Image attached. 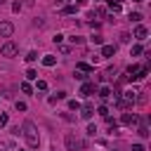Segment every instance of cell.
Segmentation results:
<instances>
[{"instance_id": "obj_17", "label": "cell", "mask_w": 151, "mask_h": 151, "mask_svg": "<svg viewBox=\"0 0 151 151\" xmlns=\"http://www.w3.org/2000/svg\"><path fill=\"white\" fill-rule=\"evenodd\" d=\"M35 59H38V52H33V50H31V52L26 54V61H35Z\"/></svg>"}, {"instance_id": "obj_23", "label": "cell", "mask_w": 151, "mask_h": 151, "mask_svg": "<svg viewBox=\"0 0 151 151\" xmlns=\"http://www.w3.org/2000/svg\"><path fill=\"white\" fill-rule=\"evenodd\" d=\"M130 52H132V54H142V52H144V50H142V45H134V47H132V50H130Z\"/></svg>"}, {"instance_id": "obj_22", "label": "cell", "mask_w": 151, "mask_h": 151, "mask_svg": "<svg viewBox=\"0 0 151 151\" xmlns=\"http://www.w3.org/2000/svg\"><path fill=\"white\" fill-rule=\"evenodd\" d=\"M97 113H99V116H104V118H106V116H109V109H106V106H99V109H97Z\"/></svg>"}, {"instance_id": "obj_28", "label": "cell", "mask_w": 151, "mask_h": 151, "mask_svg": "<svg viewBox=\"0 0 151 151\" xmlns=\"http://www.w3.org/2000/svg\"><path fill=\"white\" fill-rule=\"evenodd\" d=\"M132 151H144V146H142V144H134V146H132Z\"/></svg>"}, {"instance_id": "obj_29", "label": "cell", "mask_w": 151, "mask_h": 151, "mask_svg": "<svg viewBox=\"0 0 151 151\" xmlns=\"http://www.w3.org/2000/svg\"><path fill=\"white\" fill-rule=\"evenodd\" d=\"M109 2H116V5H120V2H123V0H109Z\"/></svg>"}, {"instance_id": "obj_24", "label": "cell", "mask_w": 151, "mask_h": 151, "mask_svg": "<svg viewBox=\"0 0 151 151\" xmlns=\"http://www.w3.org/2000/svg\"><path fill=\"white\" fill-rule=\"evenodd\" d=\"M71 42H73V45H80V42H83V38H80V35H73V38H71Z\"/></svg>"}, {"instance_id": "obj_9", "label": "cell", "mask_w": 151, "mask_h": 151, "mask_svg": "<svg viewBox=\"0 0 151 151\" xmlns=\"http://www.w3.org/2000/svg\"><path fill=\"white\" fill-rule=\"evenodd\" d=\"M146 33H149V31H146V26H137V28H134V38H139V40H144V38H146Z\"/></svg>"}, {"instance_id": "obj_8", "label": "cell", "mask_w": 151, "mask_h": 151, "mask_svg": "<svg viewBox=\"0 0 151 151\" xmlns=\"http://www.w3.org/2000/svg\"><path fill=\"white\" fill-rule=\"evenodd\" d=\"M116 54V45H104L101 47V57H113Z\"/></svg>"}, {"instance_id": "obj_3", "label": "cell", "mask_w": 151, "mask_h": 151, "mask_svg": "<svg viewBox=\"0 0 151 151\" xmlns=\"http://www.w3.org/2000/svg\"><path fill=\"white\" fill-rule=\"evenodd\" d=\"M17 50H19V47H17V42H5V45H2V50H0V54H2V57H14V54H17Z\"/></svg>"}, {"instance_id": "obj_31", "label": "cell", "mask_w": 151, "mask_h": 151, "mask_svg": "<svg viewBox=\"0 0 151 151\" xmlns=\"http://www.w3.org/2000/svg\"><path fill=\"white\" fill-rule=\"evenodd\" d=\"M5 2H7V0H0V5H5Z\"/></svg>"}, {"instance_id": "obj_18", "label": "cell", "mask_w": 151, "mask_h": 151, "mask_svg": "<svg viewBox=\"0 0 151 151\" xmlns=\"http://www.w3.org/2000/svg\"><path fill=\"white\" fill-rule=\"evenodd\" d=\"M26 78H28V80H35V78H38V73H35L33 68H28V71H26Z\"/></svg>"}, {"instance_id": "obj_27", "label": "cell", "mask_w": 151, "mask_h": 151, "mask_svg": "<svg viewBox=\"0 0 151 151\" xmlns=\"http://www.w3.org/2000/svg\"><path fill=\"white\" fill-rule=\"evenodd\" d=\"M17 111H26V104L24 101H17Z\"/></svg>"}, {"instance_id": "obj_26", "label": "cell", "mask_w": 151, "mask_h": 151, "mask_svg": "<svg viewBox=\"0 0 151 151\" xmlns=\"http://www.w3.org/2000/svg\"><path fill=\"white\" fill-rule=\"evenodd\" d=\"M5 125H7V113H2V116H0V127H5Z\"/></svg>"}, {"instance_id": "obj_32", "label": "cell", "mask_w": 151, "mask_h": 151, "mask_svg": "<svg viewBox=\"0 0 151 151\" xmlns=\"http://www.w3.org/2000/svg\"><path fill=\"white\" fill-rule=\"evenodd\" d=\"M19 151H24V149H19Z\"/></svg>"}, {"instance_id": "obj_15", "label": "cell", "mask_w": 151, "mask_h": 151, "mask_svg": "<svg viewBox=\"0 0 151 151\" xmlns=\"http://www.w3.org/2000/svg\"><path fill=\"white\" fill-rule=\"evenodd\" d=\"M78 71H83V73H90V71H92V66H90V64H78Z\"/></svg>"}, {"instance_id": "obj_5", "label": "cell", "mask_w": 151, "mask_h": 151, "mask_svg": "<svg viewBox=\"0 0 151 151\" xmlns=\"http://www.w3.org/2000/svg\"><path fill=\"white\" fill-rule=\"evenodd\" d=\"M92 116H94V106H92V104H85V106L80 109V118H85V120H90Z\"/></svg>"}, {"instance_id": "obj_11", "label": "cell", "mask_w": 151, "mask_h": 151, "mask_svg": "<svg viewBox=\"0 0 151 151\" xmlns=\"http://www.w3.org/2000/svg\"><path fill=\"white\" fill-rule=\"evenodd\" d=\"M97 92H99V97H101V99H104V101H106V99H109V97H111V87H99V90H97Z\"/></svg>"}, {"instance_id": "obj_16", "label": "cell", "mask_w": 151, "mask_h": 151, "mask_svg": "<svg viewBox=\"0 0 151 151\" xmlns=\"http://www.w3.org/2000/svg\"><path fill=\"white\" fill-rule=\"evenodd\" d=\"M21 92H24V94H31V92H33V87H31L28 83H21Z\"/></svg>"}, {"instance_id": "obj_13", "label": "cell", "mask_w": 151, "mask_h": 151, "mask_svg": "<svg viewBox=\"0 0 151 151\" xmlns=\"http://www.w3.org/2000/svg\"><path fill=\"white\" fill-rule=\"evenodd\" d=\"M78 12V5H66L64 7V14H76Z\"/></svg>"}, {"instance_id": "obj_2", "label": "cell", "mask_w": 151, "mask_h": 151, "mask_svg": "<svg viewBox=\"0 0 151 151\" xmlns=\"http://www.w3.org/2000/svg\"><path fill=\"white\" fill-rule=\"evenodd\" d=\"M64 142H66V149H68V151H80V149H83V142H80L76 134H71V132L64 137Z\"/></svg>"}, {"instance_id": "obj_10", "label": "cell", "mask_w": 151, "mask_h": 151, "mask_svg": "<svg viewBox=\"0 0 151 151\" xmlns=\"http://www.w3.org/2000/svg\"><path fill=\"white\" fill-rule=\"evenodd\" d=\"M42 64H45V66H54V64H57V57H54V54H47V57H42Z\"/></svg>"}, {"instance_id": "obj_12", "label": "cell", "mask_w": 151, "mask_h": 151, "mask_svg": "<svg viewBox=\"0 0 151 151\" xmlns=\"http://www.w3.org/2000/svg\"><path fill=\"white\" fill-rule=\"evenodd\" d=\"M137 134H139V137H144V139H146V137H149V134H151V132H149V127H146V125H139V130H137Z\"/></svg>"}, {"instance_id": "obj_4", "label": "cell", "mask_w": 151, "mask_h": 151, "mask_svg": "<svg viewBox=\"0 0 151 151\" xmlns=\"http://www.w3.org/2000/svg\"><path fill=\"white\" fill-rule=\"evenodd\" d=\"M14 33V26L9 21H0V38H9Z\"/></svg>"}, {"instance_id": "obj_7", "label": "cell", "mask_w": 151, "mask_h": 151, "mask_svg": "<svg viewBox=\"0 0 151 151\" xmlns=\"http://www.w3.org/2000/svg\"><path fill=\"white\" fill-rule=\"evenodd\" d=\"M80 92H83L85 97H90V94H94V92H97V85H94V83H85Z\"/></svg>"}, {"instance_id": "obj_6", "label": "cell", "mask_w": 151, "mask_h": 151, "mask_svg": "<svg viewBox=\"0 0 151 151\" xmlns=\"http://www.w3.org/2000/svg\"><path fill=\"white\" fill-rule=\"evenodd\" d=\"M120 123H123V125H134V123H139V118H137L134 113H123V116H120Z\"/></svg>"}, {"instance_id": "obj_1", "label": "cell", "mask_w": 151, "mask_h": 151, "mask_svg": "<svg viewBox=\"0 0 151 151\" xmlns=\"http://www.w3.org/2000/svg\"><path fill=\"white\" fill-rule=\"evenodd\" d=\"M21 134L26 137L28 149H38V146H40V134H38V127H35L31 120H26V123L21 125Z\"/></svg>"}, {"instance_id": "obj_21", "label": "cell", "mask_w": 151, "mask_h": 151, "mask_svg": "<svg viewBox=\"0 0 151 151\" xmlns=\"http://www.w3.org/2000/svg\"><path fill=\"white\" fill-rule=\"evenodd\" d=\"M68 109H73V111H78V109H80V104H78L76 99H71V101H68Z\"/></svg>"}, {"instance_id": "obj_14", "label": "cell", "mask_w": 151, "mask_h": 151, "mask_svg": "<svg viewBox=\"0 0 151 151\" xmlns=\"http://www.w3.org/2000/svg\"><path fill=\"white\" fill-rule=\"evenodd\" d=\"M130 21H134V24L142 21V14H139V12H130Z\"/></svg>"}, {"instance_id": "obj_20", "label": "cell", "mask_w": 151, "mask_h": 151, "mask_svg": "<svg viewBox=\"0 0 151 151\" xmlns=\"http://www.w3.org/2000/svg\"><path fill=\"white\" fill-rule=\"evenodd\" d=\"M90 40H92V42H94V45H101V42H104V38H101V35H92V38H90Z\"/></svg>"}, {"instance_id": "obj_25", "label": "cell", "mask_w": 151, "mask_h": 151, "mask_svg": "<svg viewBox=\"0 0 151 151\" xmlns=\"http://www.w3.org/2000/svg\"><path fill=\"white\" fill-rule=\"evenodd\" d=\"M94 132H97V127H94V125H87V134H90V137H94Z\"/></svg>"}, {"instance_id": "obj_19", "label": "cell", "mask_w": 151, "mask_h": 151, "mask_svg": "<svg viewBox=\"0 0 151 151\" xmlns=\"http://www.w3.org/2000/svg\"><path fill=\"white\" fill-rule=\"evenodd\" d=\"M35 90H40V92H45V90H47V83H45V80H38V85H35Z\"/></svg>"}, {"instance_id": "obj_30", "label": "cell", "mask_w": 151, "mask_h": 151, "mask_svg": "<svg viewBox=\"0 0 151 151\" xmlns=\"http://www.w3.org/2000/svg\"><path fill=\"white\" fill-rule=\"evenodd\" d=\"M132 2H144V0H132Z\"/></svg>"}]
</instances>
